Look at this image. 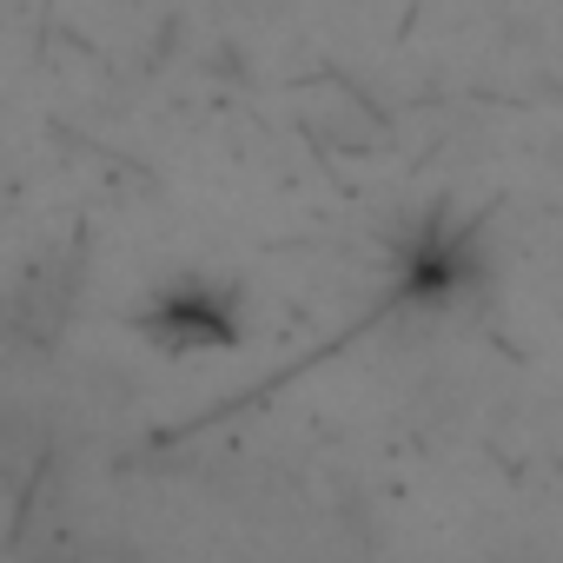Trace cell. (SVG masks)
<instances>
[{"mask_svg":"<svg viewBox=\"0 0 563 563\" xmlns=\"http://www.w3.org/2000/svg\"><path fill=\"white\" fill-rule=\"evenodd\" d=\"M153 339H166V345H225L232 339V312H225V299L212 286H199V278H192V286L159 292Z\"/></svg>","mask_w":563,"mask_h":563,"instance_id":"cell-1","label":"cell"}]
</instances>
